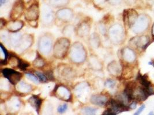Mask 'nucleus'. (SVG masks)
<instances>
[{
  "mask_svg": "<svg viewBox=\"0 0 154 115\" xmlns=\"http://www.w3.org/2000/svg\"><path fill=\"white\" fill-rule=\"evenodd\" d=\"M67 109H68L67 104H63V105L58 107V108L57 109V111L59 113L63 114V112H65L67 110Z\"/></svg>",
  "mask_w": 154,
  "mask_h": 115,
  "instance_id": "nucleus-15",
  "label": "nucleus"
},
{
  "mask_svg": "<svg viewBox=\"0 0 154 115\" xmlns=\"http://www.w3.org/2000/svg\"><path fill=\"white\" fill-rule=\"evenodd\" d=\"M6 0H0V2H1V5H2L3 4L5 3Z\"/></svg>",
  "mask_w": 154,
  "mask_h": 115,
  "instance_id": "nucleus-19",
  "label": "nucleus"
},
{
  "mask_svg": "<svg viewBox=\"0 0 154 115\" xmlns=\"http://www.w3.org/2000/svg\"><path fill=\"white\" fill-rule=\"evenodd\" d=\"M26 77L28 78V79L31 80L32 81L34 82L35 83H39L38 78L36 76H35L34 75H33L32 74L27 73V74H26Z\"/></svg>",
  "mask_w": 154,
  "mask_h": 115,
  "instance_id": "nucleus-14",
  "label": "nucleus"
},
{
  "mask_svg": "<svg viewBox=\"0 0 154 115\" xmlns=\"http://www.w3.org/2000/svg\"><path fill=\"white\" fill-rule=\"evenodd\" d=\"M144 108H145V105H143L141 106L140 108H139V109L137 111V112L134 114V115H139L140 113L144 109Z\"/></svg>",
  "mask_w": 154,
  "mask_h": 115,
  "instance_id": "nucleus-17",
  "label": "nucleus"
},
{
  "mask_svg": "<svg viewBox=\"0 0 154 115\" xmlns=\"http://www.w3.org/2000/svg\"><path fill=\"white\" fill-rule=\"evenodd\" d=\"M149 43V38L147 36H142L139 37L136 40V45L143 49H146Z\"/></svg>",
  "mask_w": 154,
  "mask_h": 115,
  "instance_id": "nucleus-8",
  "label": "nucleus"
},
{
  "mask_svg": "<svg viewBox=\"0 0 154 115\" xmlns=\"http://www.w3.org/2000/svg\"><path fill=\"white\" fill-rule=\"evenodd\" d=\"M23 8L21 2H17L14 6L11 14V18L12 19H16L20 17L22 14Z\"/></svg>",
  "mask_w": 154,
  "mask_h": 115,
  "instance_id": "nucleus-7",
  "label": "nucleus"
},
{
  "mask_svg": "<svg viewBox=\"0 0 154 115\" xmlns=\"http://www.w3.org/2000/svg\"><path fill=\"white\" fill-rule=\"evenodd\" d=\"M136 106H137L136 102H133L130 105V108H132V109H135V108H136Z\"/></svg>",
  "mask_w": 154,
  "mask_h": 115,
  "instance_id": "nucleus-18",
  "label": "nucleus"
},
{
  "mask_svg": "<svg viewBox=\"0 0 154 115\" xmlns=\"http://www.w3.org/2000/svg\"><path fill=\"white\" fill-rule=\"evenodd\" d=\"M152 35L154 36V24H153V26H152Z\"/></svg>",
  "mask_w": 154,
  "mask_h": 115,
  "instance_id": "nucleus-20",
  "label": "nucleus"
},
{
  "mask_svg": "<svg viewBox=\"0 0 154 115\" xmlns=\"http://www.w3.org/2000/svg\"><path fill=\"white\" fill-rule=\"evenodd\" d=\"M97 109L95 108H90V107H87V108H84L83 109V111L88 115H94L95 114V112H97Z\"/></svg>",
  "mask_w": 154,
  "mask_h": 115,
  "instance_id": "nucleus-12",
  "label": "nucleus"
},
{
  "mask_svg": "<svg viewBox=\"0 0 154 115\" xmlns=\"http://www.w3.org/2000/svg\"><path fill=\"white\" fill-rule=\"evenodd\" d=\"M106 104L107 105L108 109L112 111L113 113L115 114V115L129 110L126 105L120 101L110 100L107 101Z\"/></svg>",
  "mask_w": 154,
  "mask_h": 115,
  "instance_id": "nucleus-2",
  "label": "nucleus"
},
{
  "mask_svg": "<svg viewBox=\"0 0 154 115\" xmlns=\"http://www.w3.org/2000/svg\"><path fill=\"white\" fill-rule=\"evenodd\" d=\"M29 102L31 103V104L33 107H34L36 109V111L38 112H39V109H40V107H41V103H42V100L40 99H39L38 97L34 96L33 97H32L29 99Z\"/></svg>",
  "mask_w": 154,
  "mask_h": 115,
  "instance_id": "nucleus-10",
  "label": "nucleus"
},
{
  "mask_svg": "<svg viewBox=\"0 0 154 115\" xmlns=\"http://www.w3.org/2000/svg\"><path fill=\"white\" fill-rule=\"evenodd\" d=\"M2 72L5 77L13 84H16L21 79L22 74L20 72H16L11 69H4L2 70Z\"/></svg>",
  "mask_w": 154,
  "mask_h": 115,
  "instance_id": "nucleus-3",
  "label": "nucleus"
},
{
  "mask_svg": "<svg viewBox=\"0 0 154 115\" xmlns=\"http://www.w3.org/2000/svg\"><path fill=\"white\" fill-rule=\"evenodd\" d=\"M29 66L28 63H27L26 62L23 61L21 59H19V63H18V66L21 69V70H25L26 68Z\"/></svg>",
  "mask_w": 154,
  "mask_h": 115,
  "instance_id": "nucleus-13",
  "label": "nucleus"
},
{
  "mask_svg": "<svg viewBox=\"0 0 154 115\" xmlns=\"http://www.w3.org/2000/svg\"><path fill=\"white\" fill-rule=\"evenodd\" d=\"M26 19L28 21H35L39 17V8L36 4L29 7L26 13Z\"/></svg>",
  "mask_w": 154,
  "mask_h": 115,
  "instance_id": "nucleus-4",
  "label": "nucleus"
},
{
  "mask_svg": "<svg viewBox=\"0 0 154 115\" xmlns=\"http://www.w3.org/2000/svg\"><path fill=\"white\" fill-rule=\"evenodd\" d=\"M152 65H153V66H154V62H152Z\"/></svg>",
  "mask_w": 154,
  "mask_h": 115,
  "instance_id": "nucleus-22",
  "label": "nucleus"
},
{
  "mask_svg": "<svg viewBox=\"0 0 154 115\" xmlns=\"http://www.w3.org/2000/svg\"><path fill=\"white\" fill-rule=\"evenodd\" d=\"M22 1H23H23H25V2H28L30 0H22Z\"/></svg>",
  "mask_w": 154,
  "mask_h": 115,
  "instance_id": "nucleus-21",
  "label": "nucleus"
},
{
  "mask_svg": "<svg viewBox=\"0 0 154 115\" xmlns=\"http://www.w3.org/2000/svg\"><path fill=\"white\" fill-rule=\"evenodd\" d=\"M137 16V12L132 9L126 10L124 12V22L129 26L133 25L138 18Z\"/></svg>",
  "mask_w": 154,
  "mask_h": 115,
  "instance_id": "nucleus-5",
  "label": "nucleus"
},
{
  "mask_svg": "<svg viewBox=\"0 0 154 115\" xmlns=\"http://www.w3.org/2000/svg\"><path fill=\"white\" fill-rule=\"evenodd\" d=\"M35 74L39 81H42L43 82H45L47 81L48 78H47L46 75H45L44 74H43L42 72H36Z\"/></svg>",
  "mask_w": 154,
  "mask_h": 115,
  "instance_id": "nucleus-11",
  "label": "nucleus"
},
{
  "mask_svg": "<svg viewBox=\"0 0 154 115\" xmlns=\"http://www.w3.org/2000/svg\"><path fill=\"white\" fill-rule=\"evenodd\" d=\"M124 58L128 62H132L136 59V55L133 51L127 49L124 52Z\"/></svg>",
  "mask_w": 154,
  "mask_h": 115,
  "instance_id": "nucleus-9",
  "label": "nucleus"
},
{
  "mask_svg": "<svg viewBox=\"0 0 154 115\" xmlns=\"http://www.w3.org/2000/svg\"><path fill=\"white\" fill-rule=\"evenodd\" d=\"M149 24V17L144 14H142L138 17L137 20L134 24L133 31L136 33H141L147 29Z\"/></svg>",
  "mask_w": 154,
  "mask_h": 115,
  "instance_id": "nucleus-1",
  "label": "nucleus"
},
{
  "mask_svg": "<svg viewBox=\"0 0 154 115\" xmlns=\"http://www.w3.org/2000/svg\"><path fill=\"white\" fill-rule=\"evenodd\" d=\"M91 102L93 104L102 106L107 102V99L103 95H94L91 97Z\"/></svg>",
  "mask_w": 154,
  "mask_h": 115,
  "instance_id": "nucleus-6",
  "label": "nucleus"
},
{
  "mask_svg": "<svg viewBox=\"0 0 154 115\" xmlns=\"http://www.w3.org/2000/svg\"><path fill=\"white\" fill-rule=\"evenodd\" d=\"M105 85L106 86H107L110 88H112L115 86L116 82L113 80H107L106 82Z\"/></svg>",
  "mask_w": 154,
  "mask_h": 115,
  "instance_id": "nucleus-16",
  "label": "nucleus"
}]
</instances>
